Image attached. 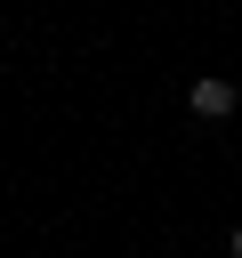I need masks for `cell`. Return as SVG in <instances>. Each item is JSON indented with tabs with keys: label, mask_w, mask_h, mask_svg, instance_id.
Listing matches in <instances>:
<instances>
[{
	"label": "cell",
	"mask_w": 242,
	"mask_h": 258,
	"mask_svg": "<svg viewBox=\"0 0 242 258\" xmlns=\"http://www.w3.org/2000/svg\"><path fill=\"white\" fill-rule=\"evenodd\" d=\"M186 105H194L202 121H226V113H234V81H218V73H202V81L186 89Z\"/></svg>",
	"instance_id": "obj_1"
},
{
	"label": "cell",
	"mask_w": 242,
	"mask_h": 258,
	"mask_svg": "<svg viewBox=\"0 0 242 258\" xmlns=\"http://www.w3.org/2000/svg\"><path fill=\"white\" fill-rule=\"evenodd\" d=\"M234 258H242V226H234Z\"/></svg>",
	"instance_id": "obj_2"
}]
</instances>
